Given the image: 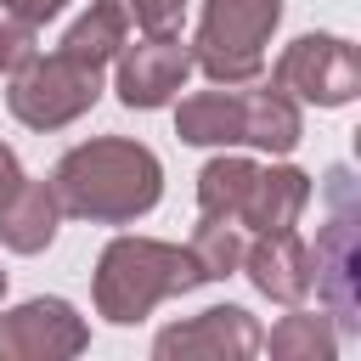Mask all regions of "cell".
Returning <instances> with one entry per match:
<instances>
[{
	"mask_svg": "<svg viewBox=\"0 0 361 361\" xmlns=\"http://www.w3.org/2000/svg\"><path fill=\"white\" fill-rule=\"evenodd\" d=\"M51 192L56 209L90 226H130L147 209H158L164 197V164L152 158V147L124 141V135H96L62 152V164L51 169Z\"/></svg>",
	"mask_w": 361,
	"mask_h": 361,
	"instance_id": "1",
	"label": "cell"
},
{
	"mask_svg": "<svg viewBox=\"0 0 361 361\" xmlns=\"http://www.w3.org/2000/svg\"><path fill=\"white\" fill-rule=\"evenodd\" d=\"M192 288H203L197 259L180 243H158V237H113L90 276L96 316H107L113 327H135L164 299L192 293Z\"/></svg>",
	"mask_w": 361,
	"mask_h": 361,
	"instance_id": "2",
	"label": "cell"
},
{
	"mask_svg": "<svg viewBox=\"0 0 361 361\" xmlns=\"http://www.w3.org/2000/svg\"><path fill=\"white\" fill-rule=\"evenodd\" d=\"M175 135L186 147H265V152H293L305 135L299 102L282 96L276 85H220V90H197L175 107Z\"/></svg>",
	"mask_w": 361,
	"mask_h": 361,
	"instance_id": "3",
	"label": "cell"
},
{
	"mask_svg": "<svg viewBox=\"0 0 361 361\" xmlns=\"http://www.w3.org/2000/svg\"><path fill=\"white\" fill-rule=\"evenodd\" d=\"M322 197H327V220L310 248V288L327 299V316L344 333H355L361 327V192H355V175L344 164H333L322 180Z\"/></svg>",
	"mask_w": 361,
	"mask_h": 361,
	"instance_id": "4",
	"label": "cell"
},
{
	"mask_svg": "<svg viewBox=\"0 0 361 361\" xmlns=\"http://www.w3.org/2000/svg\"><path fill=\"white\" fill-rule=\"evenodd\" d=\"M282 23V0H203L192 68H203L214 85H254L265 68V45Z\"/></svg>",
	"mask_w": 361,
	"mask_h": 361,
	"instance_id": "5",
	"label": "cell"
},
{
	"mask_svg": "<svg viewBox=\"0 0 361 361\" xmlns=\"http://www.w3.org/2000/svg\"><path fill=\"white\" fill-rule=\"evenodd\" d=\"M102 96V68L68 56V51H51V56H28L17 73H11V90H6V107L17 124L28 130H62L73 118H85Z\"/></svg>",
	"mask_w": 361,
	"mask_h": 361,
	"instance_id": "6",
	"label": "cell"
},
{
	"mask_svg": "<svg viewBox=\"0 0 361 361\" xmlns=\"http://www.w3.org/2000/svg\"><path fill=\"white\" fill-rule=\"evenodd\" d=\"M271 85L293 102H316V107H344L355 102L361 90V62H355V45L338 39V34H299L276 68H271Z\"/></svg>",
	"mask_w": 361,
	"mask_h": 361,
	"instance_id": "7",
	"label": "cell"
},
{
	"mask_svg": "<svg viewBox=\"0 0 361 361\" xmlns=\"http://www.w3.org/2000/svg\"><path fill=\"white\" fill-rule=\"evenodd\" d=\"M113 62H118V102L130 113L169 107L192 73V51L180 45V34H141L135 45L124 39V51Z\"/></svg>",
	"mask_w": 361,
	"mask_h": 361,
	"instance_id": "8",
	"label": "cell"
},
{
	"mask_svg": "<svg viewBox=\"0 0 361 361\" xmlns=\"http://www.w3.org/2000/svg\"><path fill=\"white\" fill-rule=\"evenodd\" d=\"M90 344V327L68 299H28L0 316V361H62Z\"/></svg>",
	"mask_w": 361,
	"mask_h": 361,
	"instance_id": "9",
	"label": "cell"
},
{
	"mask_svg": "<svg viewBox=\"0 0 361 361\" xmlns=\"http://www.w3.org/2000/svg\"><path fill=\"white\" fill-rule=\"evenodd\" d=\"M259 350V322L243 305H214L192 322H175L152 338L158 361H243Z\"/></svg>",
	"mask_w": 361,
	"mask_h": 361,
	"instance_id": "10",
	"label": "cell"
},
{
	"mask_svg": "<svg viewBox=\"0 0 361 361\" xmlns=\"http://www.w3.org/2000/svg\"><path fill=\"white\" fill-rule=\"evenodd\" d=\"M248 282L276 299V305H305L310 293V248L299 243V231H254V243H243V265Z\"/></svg>",
	"mask_w": 361,
	"mask_h": 361,
	"instance_id": "11",
	"label": "cell"
},
{
	"mask_svg": "<svg viewBox=\"0 0 361 361\" xmlns=\"http://www.w3.org/2000/svg\"><path fill=\"white\" fill-rule=\"evenodd\" d=\"M56 220H62V209H56L51 180H28L23 175L0 197V243L11 254H45L51 237H56Z\"/></svg>",
	"mask_w": 361,
	"mask_h": 361,
	"instance_id": "12",
	"label": "cell"
},
{
	"mask_svg": "<svg viewBox=\"0 0 361 361\" xmlns=\"http://www.w3.org/2000/svg\"><path fill=\"white\" fill-rule=\"evenodd\" d=\"M305 203H310V175L293 169V164H271V169L254 175L243 231H288V226H299Z\"/></svg>",
	"mask_w": 361,
	"mask_h": 361,
	"instance_id": "13",
	"label": "cell"
},
{
	"mask_svg": "<svg viewBox=\"0 0 361 361\" xmlns=\"http://www.w3.org/2000/svg\"><path fill=\"white\" fill-rule=\"evenodd\" d=\"M254 175H259V164H248V158H209L197 169V220H220V226L243 231Z\"/></svg>",
	"mask_w": 361,
	"mask_h": 361,
	"instance_id": "14",
	"label": "cell"
},
{
	"mask_svg": "<svg viewBox=\"0 0 361 361\" xmlns=\"http://www.w3.org/2000/svg\"><path fill=\"white\" fill-rule=\"evenodd\" d=\"M124 39H130V17H124L113 0H90V11L62 34L56 51H68V56H79V62H90V68H107V62L124 51Z\"/></svg>",
	"mask_w": 361,
	"mask_h": 361,
	"instance_id": "15",
	"label": "cell"
},
{
	"mask_svg": "<svg viewBox=\"0 0 361 361\" xmlns=\"http://www.w3.org/2000/svg\"><path fill=\"white\" fill-rule=\"evenodd\" d=\"M259 350H271L276 361H333L338 333H333L327 316H316V310H293V316H282L271 333H259Z\"/></svg>",
	"mask_w": 361,
	"mask_h": 361,
	"instance_id": "16",
	"label": "cell"
},
{
	"mask_svg": "<svg viewBox=\"0 0 361 361\" xmlns=\"http://www.w3.org/2000/svg\"><path fill=\"white\" fill-rule=\"evenodd\" d=\"M243 231L237 226H220V220H197V231H192V243H186V254L197 259V271H203V282H220V276H231L237 265H243Z\"/></svg>",
	"mask_w": 361,
	"mask_h": 361,
	"instance_id": "17",
	"label": "cell"
},
{
	"mask_svg": "<svg viewBox=\"0 0 361 361\" xmlns=\"http://www.w3.org/2000/svg\"><path fill=\"white\" fill-rule=\"evenodd\" d=\"M124 17H130V28H141V34H175L180 28V17H186V0H113Z\"/></svg>",
	"mask_w": 361,
	"mask_h": 361,
	"instance_id": "18",
	"label": "cell"
},
{
	"mask_svg": "<svg viewBox=\"0 0 361 361\" xmlns=\"http://www.w3.org/2000/svg\"><path fill=\"white\" fill-rule=\"evenodd\" d=\"M28 56H34V28H28V23H17V17H11V23H0V79H11Z\"/></svg>",
	"mask_w": 361,
	"mask_h": 361,
	"instance_id": "19",
	"label": "cell"
},
{
	"mask_svg": "<svg viewBox=\"0 0 361 361\" xmlns=\"http://www.w3.org/2000/svg\"><path fill=\"white\" fill-rule=\"evenodd\" d=\"M62 6H68V0H0V11H6V17H17V23H28V28L51 23Z\"/></svg>",
	"mask_w": 361,
	"mask_h": 361,
	"instance_id": "20",
	"label": "cell"
},
{
	"mask_svg": "<svg viewBox=\"0 0 361 361\" xmlns=\"http://www.w3.org/2000/svg\"><path fill=\"white\" fill-rule=\"evenodd\" d=\"M17 180H23V164H17V152H11L6 141H0V197H6V192H11Z\"/></svg>",
	"mask_w": 361,
	"mask_h": 361,
	"instance_id": "21",
	"label": "cell"
},
{
	"mask_svg": "<svg viewBox=\"0 0 361 361\" xmlns=\"http://www.w3.org/2000/svg\"><path fill=\"white\" fill-rule=\"evenodd\" d=\"M0 299H6V271H0Z\"/></svg>",
	"mask_w": 361,
	"mask_h": 361,
	"instance_id": "22",
	"label": "cell"
}]
</instances>
